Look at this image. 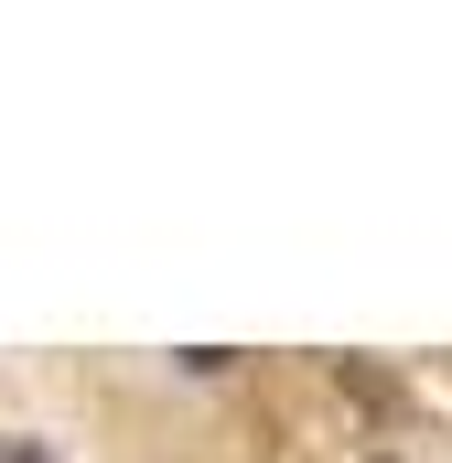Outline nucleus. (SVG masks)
<instances>
[{
	"mask_svg": "<svg viewBox=\"0 0 452 463\" xmlns=\"http://www.w3.org/2000/svg\"><path fill=\"white\" fill-rule=\"evenodd\" d=\"M366 463H399V453H366Z\"/></svg>",
	"mask_w": 452,
	"mask_h": 463,
	"instance_id": "obj_1",
	"label": "nucleus"
}]
</instances>
